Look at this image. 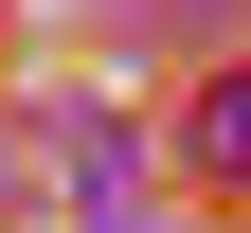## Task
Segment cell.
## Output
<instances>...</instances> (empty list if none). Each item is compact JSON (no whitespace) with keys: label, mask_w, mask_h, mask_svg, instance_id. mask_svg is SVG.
Wrapping results in <instances>:
<instances>
[{"label":"cell","mask_w":251,"mask_h":233,"mask_svg":"<svg viewBox=\"0 0 251 233\" xmlns=\"http://www.w3.org/2000/svg\"><path fill=\"white\" fill-rule=\"evenodd\" d=\"M198 161H215V180H251V72H215V90H198Z\"/></svg>","instance_id":"1"}]
</instances>
